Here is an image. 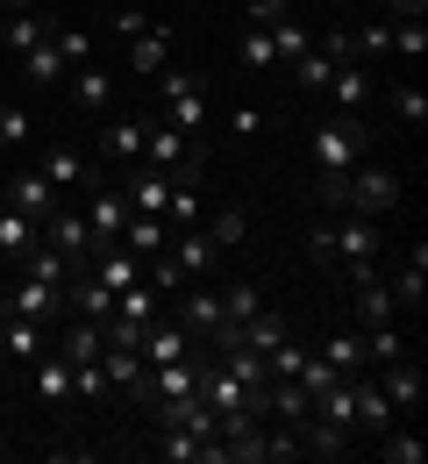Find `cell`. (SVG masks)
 Here are the masks:
<instances>
[{"label":"cell","instance_id":"30bf717a","mask_svg":"<svg viewBox=\"0 0 428 464\" xmlns=\"http://www.w3.org/2000/svg\"><path fill=\"white\" fill-rule=\"evenodd\" d=\"M86 272H93L108 293H122V286H136V279H143V257H136L128 243H108V250H93V257H86Z\"/></svg>","mask_w":428,"mask_h":464},{"label":"cell","instance_id":"ac0fdd59","mask_svg":"<svg viewBox=\"0 0 428 464\" xmlns=\"http://www.w3.org/2000/svg\"><path fill=\"white\" fill-rule=\"evenodd\" d=\"M286 336H293V329H286V314H271V307H257L250 322H236V343L257 350V357H271V350L286 343Z\"/></svg>","mask_w":428,"mask_h":464},{"label":"cell","instance_id":"e0dca14e","mask_svg":"<svg viewBox=\"0 0 428 464\" xmlns=\"http://www.w3.org/2000/svg\"><path fill=\"white\" fill-rule=\"evenodd\" d=\"M165 250H172V265H179L185 279H207V272H214V257H222V250H214V243H207L200 229H179L172 243H165Z\"/></svg>","mask_w":428,"mask_h":464},{"label":"cell","instance_id":"83f0119b","mask_svg":"<svg viewBox=\"0 0 428 464\" xmlns=\"http://www.w3.org/2000/svg\"><path fill=\"white\" fill-rule=\"evenodd\" d=\"M200 236H207L214 250H236V243L250 236V215H243V208H222V215H207V222H200Z\"/></svg>","mask_w":428,"mask_h":464},{"label":"cell","instance_id":"9a60e30c","mask_svg":"<svg viewBox=\"0 0 428 464\" xmlns=\"http://www.w3.org/2000/svg\"><path fill=\"white\" fill-rule=\"evenodd\" d=\"M172 64V29L157 22V29H143V36H128V72H143V79H157Z\"/></svg>","mask_w":428,"mask_h":464},{"label":"cell","instance_id":"ba28073f","mask_svg":"<svg viewBox=\"0 0 428 464\" xmlns=\"http://www.w3.org/2000/svg\"><path fill=\"white\" fill-rule=\"evenodd\" d=\"M43 243L64 250L71 265H86V257H93V229H86V215H79V208H58V215L43 222Z\"/></svg>","mask_w":428,"mask_h":464},{"label":"cell","instance_id":"603a6c76","mask_svg":"<svg viewBox=\"0 0 428 464\" xmlns=\"http://www.w3.org/2000/svg\"><path fill=\"white\" fill-rule=\"evenodd\" d=\"M64 72H71V64H64V51H58V36H43V44H36V51H22V79H29V86H58Z\"/></svg>","mask_w":428,"mask_h":464},{"label":"cell","instance_id":"c3c4849f","mask_svg":"<svg viewBox=\"0 0 428 464\" xmlns=\"http://www.w3.org/2000/svg\"><path fill=\"white\" fill-rule=\"evenodd\" d=\"M29 7H36V0H7V14H29Z\"/></svg>","mask_w":428,"mask_h":464},{"label":"cell","instance_id":"74e56055","mask_svg":"<svg viewBox=\"0 0 428 464\" xmlns=\"http://www.w3.org/2000/svg\"><path fill=\"white\" fill-rule=\"evenodd\" d=\"M393 51L400 58H428V22H393Z\"/></svg>","mask_w":428,"mask_h":464},{"label":"cell","instance_id":"7c38bea8","mask_svg":"<svg viewBox=\"0 0 428 464\" xmlns=\"http://www.w3.org/2000/svg\"><path fill=\"white\" fill-rule=\"evenodd\" d=\"M350 393H357V429H371V436H378V429H393V421H400V407L385 401V386H378L371 372H357V379H350Z\"/></svg>","mask_w":428,"mask_h":464},{"label":"cell","instance_id":"52a82bcc","mask_svg":"<svg viewBox=\"0 0 428 464\" xmlns=\"http://www.w3.org/2000/svg\"><path fill=\"white\" fill-rule=\"evenodd\" d=\"M7 208H22L29 222H51L64 200H58V186H51L43 172H14V179H7Z\"/></svg>","mask_w":428,"mask_h":464},{"label":"cell","instance_id":"4fadbf2b","mask_svg":"<svg viewBox=\"0 0 428 464\" xmlns=\"http://www.w3.org/2000/svg\"><path fill=\"white\" fill-rule=\"evenodd\" d=\"M0 350H7L14 364H29V357L51 350V329H43V322H22V314H0Z\"/></svg>","mask_w":428,"mask_h":464},{"label":"cell","instance_id":"9c48e42d","mask_svg":"<svg viewBox=\"0 0 428 464\" xmlns=\"http://www.w3.org/2000/svg\"><path fill=\"white\" fill-rule=\"evenodd\" d=\"M371 379L385 386V401H393V407H422V393H428V379H422V364H414V357H385Z\"/></svg>","mask_w":428,"mask_h":464},{"label":"cell","instance_id":"ffe728a7","mask_svg":"<svg viewBox=\"0 0 428 464\" xmlns=\"http://www.w3.org/2000/svg\"><path fill=\"white\" fill-rule=\"evenodd\" d=\"M122 243L136 250V257H157V250L172 243V222H165V215H136V208H128V222H122Z\"/></svg>","mask_w":428,"mask_h":464},{"label":"cell","instance_id":"2e32d148","mask_svg":"<svg viewBox=\"0 0 428 464\" xmlns=\"http://www.w3.org/2000/svg\"><path fill=\"white\" fill-rule=\"evenodd\" d=\"M29 386H36V401H64L71 393V364H64L58 343L43 350V357H29Z\"/></svg>","mask_w":428,"mask_h":464},{"label":"cell","instance_id":"7a4b0ae2","mask_svg":"<svg viewBox=\"0 0 428 464\" xmlns=\"http://www.w3.org/2000/svg\"><path fill=\"white\" fill-rule=\"evenodd\" d=\"M321 200L343 208V215H393V208H400V172H385V165H350L336 186H321Z\"/></svg>","mask_w":428,"mask_h":464},{"label":"cell","instance_id":"d6a6232c","mask_svg":"<svg viewBox=\"0 0 428 464\" xmlns=\"http://www.w3.org/2000/svg\"><path fill=\"white\" fill-rule=\"evenodd\" d=\"M422 279H428V250L422 243H414V257H407V272H400V286H393V300H400V307H422Z\"/></svg>","mask_w":428,"mask_h":464},{"label":"cell","instance_id":"7bdbcfd3","mask_svg":"<svg viewBox=\"0 0 428 464\" xmlns=\"http://www.w3.org/2000/svg\"><path fill=\"white\" fill-rule=\"evenodd\" d=\"M243 14H250V29H264V22L286 14V0H243Z\"/></svg>","mask_w":428,"mask_h":464},{"label":"cell","instance_id":"e575fe53","mask_svg":"<svg viewBox=\"0 0 428 464\" xmlns=\"http://www.w3.org/2000/svg\"><path fill=\"white\" fill-rule=\"evenodd\" d=\"M293 379H300V386H307V401H314V393H328V386H336L343 372H336V364H328L321 350H307V357H300V372H293Z\"/></svg>","mask_w":428,"mask_h":464},{"label":"cell","instance_id":"5bb4252c","mask_svg":"<svg viewBox=\"0 0 428 464\" xmlns=\"http://www.w3.org/2000/svg\"><path fill=\"white\" fill-rule=\"evenodd\" d=\"M350 436H357V429L307 414V421H300V458H343V450H350Z\"/></svg>","mask_w":428,"mask_h":464},{"label":"cell","instance_id":"836d02e7","mask_svg":"<svg viewBox=\"0 0 428 464\" xmlns=\"http://www.w3.org/2000/svg\"><path fill=\"white\" fill-rule=\"evenodd\" d=\"M357 307H365V322H400V300L385 293V279H365V286H357Z\"/></svg>","mask_w":428,"mask_h":464},{"label":"cell","instance_id":"8d00e7d4","mask_svg":"<svg viewBox=\"0 0 428 464\" xmlns=\"http://www.w3.org/2000/svg\"><path fill=\"white\" fill-rule=\"evenodd\" d=\"M36 136V115H22V108H0V150H22Z\"/></svg>","mask_w":428,"mask_h":464},{"label":"cell","instance_id":"f6af8a7d","mask_svg":"<svg viewBox=\"0 0 428 464\" xmlns=\"http://www.w3.org/2000/svg\"><path fill=\"white\" fill-rule=\"evenodd\" d=\"M378 7H385V14H400V22H422V14H428V0H378Z\"/></svg>","mask_w":428,"mask_h":464},{"label":"cell","instance_id":"5b68a950","mask_svg":"<svg viewBox=\"0 0 428 464\" xmlns=\"http://www.w3.org/2000/svg\"><path fill=\"white\" fill-rule=\"evenodd\" d=\"M79 215H86V229H93V250H108V243H122V222H128V193H122V186H93Z\"/></svg>","mask_w":428,"mask_h":464},{"label":"cell","instance_id":"8992f818","mask_svg":"<svg viewBox=\"0 0 428 464\" xmlns=\"http://www.w3.org/2000/svg\"><path fill=\"white\" fill-rule=\"evenodd\" d=\"M7 314H22V322H43V329H58V322H64V286H51V279H29V272H22V286L7 293Z\"/></svg>","mask_w":428,"mask_h":464},{"label":"cell","instance_id":"484cf974","mask_svg":"<svg viewBox=\"0 0 428 464\" xmlns=\"http://www.w3.org/2000/svg\"><path fill=\"white\" fill-rule=\"evenodd\" d=\"M22 272H29V279H51V286H64V279H71V272H79V265H71V257H64V250H51V243H43V236H36V250H29V257H22Z\"/></svg>","mask_w":428,"mask_h":464},{"label":"cell","instance_id":"f35d334b","mask_svg":"<svg viewBox=\"0 0 428 464\" xmlns=\"http://www.w3.org/2000/svg\"><path fill=\"white\" fill-rule=\"evenodd\" d=\"M257 307H264V300H257V286H229V293H222V314H229V329H236V322H250Z\"/></svg>","mask_w":428,"mask_h":464},{"label":"cell","instance_id":"7402d4cb","mask_svg":"<svg viewBox=\"0 0 428 464\" xmlns=\"http://www.w3.org/2000/svg\"><path fill=\"white\" fill-rule=\"evenodd\" d=\"M71 101H79L86 115H100V108L115 101V72H108V64H79V79H71Z\"/></svg>","mask_w":428,"mask_h":464},{"label":"cell","instance_id":"f1b7e54d","mask_svg":"<svg viewBox=\"0 0 428 464\" xmlns=\"http://www.w3.org/2000/svg\"><path fill=\"white\" fill-rule=\"evenodd\" d=\"M143 129L150 121H108V158L115 165H143Z\"/></svg>","mask_w":428,"mask_h":464},{"label":"cell","instance_id":"277c9868","mask_svg":"<svg viewBox=\"0 0 428 464\" xmlns=\"http://www.w3.org/2000/svg\"><path fill=\"white\" fill-rule=\"evenodd\" d=\"M143 165H157V172L172 179H193L207 158H200V136H185V129H172V121H157V129H143Z\"/></svg>","mask_w":428,"mask_h":464},{"label":"cell","instance_id":"6da1fadb","mask_svg":"<svg viewBox=\"0 0 428 464\" xmlns=\"http://www.w3.org/2000/svg\"><path fill=\"white\" fill-rule=\"evenodd\" d=\"M307 165H314L321 186H336L350 165H365V121L343 115V108H336V115H321V121H314V136H307Z\"/></svg>","mask_w":428,"mask_h":464},{"label":"cell","instance_id":"b9f144b4","mask_svg":"<svg viewBox=\"0 0 428 464\" xmlns=\"http://www.w3.org/2000/svg\"><path fill=\"white\" fill-rule=\"evenodd\" d=\"M58 51H64V64H86L93 58V36L86 29H58Z\"/></svg>","mask_w":428,"mask_h":464},{"label":"cell","instance_id":"4dcf8cb0","mask_svg":"<svg viewBox=\"0 0 428 464\" xmlns=\"http://www.w3.org/2000/svg\"><path fill=\"white\" fill-rule=\"evenodd\" d=\"M378 458H385V464H422L428 443L414 436V429H378Z\"/></svg>","mask_w":428,"mask_h":464},{"label":"cell","instance_id":"3957f363","mask_svg":"<svg viewBox=\"0 0 428 464\" xmlns=\"http://www.w3.org/2000/svg\"><path fill=\"white\" fill-rule=\"evenodd\" d=\"M328 257H343L350 265V286H365L378 279V229H371V215H343V222H328Z\"/></svg>","mask_w":428,"mask_h":464},{"label":"cell","instance_id":"f546056e","mask_svg":"<svg viewBox=\"0 0 428 464\" xmlns=\"http://www.w3.org/2000/svg\"><path fill=\"white\" fill-rule=\"evenodd\" d=\"M314 414H321V421H343V429H357V393H350V379H336L328 393H314Z\"/></svg>","mask_w":428,"mask_h":464},{"label":"cell","instance_id":"44dd1931","mask_svg":"<svg viewBox=\"0 0 428 464\" xmlns=\"http://www.w3.org/2000/svg\"><path fill=\"white\" fill-rule=\"evenodd\" d=\"M36 236H43V222H29L22 208H7V200H0V257H29V250H36Z\"/></svg>","mask_w":428,"mask_h":464},{"label":"cell","instance_id":"ab89813d","mask_svg":"<svg viewBox=\"0 0 428 464\" xmlns=\"http://www.w3.org/2000/svg\"><path fill=\"white\" fill-rule=\"evenodd\" d=\"M243 64H250V72L279 64V51H271V29H243Z\"/></svg>","mask_w":428,"mask_h":464},{"label":"cell","instance_id":"7dc6e473","mask_svg":"<svg viewBox=\"0 0 428 464\" xmlns=\"http://www.w3.org/2000/svg\"><path fill=\"white\" fill-rule=\"evenodd\" d=\"M115 29H122V44H128V36H143V29H157V22H150V14H128V7H122V14H115Z\"/></svg>","mask_w":428,"mask_h":464},{"label":"cell","instance_id":"60d3db41","mask_svg":"<svg viewBox=\"0 0 428 464\" xmlns=\"http://www.w3.org/2000/svg\"><path fill=\"white\" fill-rule=\"evenodd\" d=\"M393 115L422 129V121H428V93H422V86H400V93H393Z\"/></svg>","mask_w":428,"mask_h":464},{"label":"cell","instance_id":"bcb514c9","mask_svg":"<svg viewBox=\"0 0 428 464\" xmlns=\"http://www.w3.org/2000/svg\"><path fill=\"white\" fill-rule=\"evenodd\" d=\"M357 44H365V51H393V22H371Z\"/></svg>","mask_w":428,"mask_h":464},{"label":"cell","instance_id":"d4e9b609","mask_svg":"<svg viewBox=\"0 0 428 464\" xmlns=\"http://www.w3.org/2000/svg\"><path fill=\"white\" fill-rule=\"evenodd\" d=\"M165 222H172V229H200V222H207V200L193 193V179H172V200H165Z\"/></svg>","mask_w":428,"mask_h":464},{"label":"cell","instance_id":"4316f807","mask_svg":"<svg viewBox=\"0 0 428 464\" xmlns=\"http://www.w3.org/2000/svg\"><path fill=\"white\" fill-rule=\"evenodd\" d=\"M321 357L343 372V379H357V372H371V357H365V336H321Z\"/></svg>","mask_w":428,"mask_h":464},{"label":"cell","instance_id":"d590c367","mask_svg":"<svg viewBox=\"0 0 428 464\" xmlns=\"http://www.w3.org/2000/svg\"><path fill=\"white\" fill-rule=\"evenodd\" d=\"M0 36H7V51H14V58H22V51H36V44H43V36H51V29H43V22H36V14H7V29H0Z\"/></svg>","mask_w":428,"mask_h":464},{"label":"cell","instance_id":"ee69618b","mask_svg":"<svg viewBox=\"0 0 428 464\" xmlns=\"http://www.w3.org/2000/svg\"><path fill=\"white\" fill-rule=\"evenodd\" d=\"M229 129H236V136H257V129H264V108H236V115H229Z\"/></svg>","mask_w":428,"mask_h":464},{"label":"cell","instance_id":"d6986e66","mask_svg":"<svg viewBox=\"0 0 428 464\" xmlns=\"http://www.w3.org/2000/svg\"><path fill=\"white\" fill-rule=\"evenodd\" d=\"M343 115H365V101H371V79H365V64H336L328 72V86H321Z\"/></svg>","mask_w":428,"mask_h":464},{"label":"cell","instance_id":"1f68e13d","mask_svg":"<svg viewBox=\"0 0 428 464\" xmlns=\"http://www.w3.org/2000/svg\"><path fill=\"white\" fill-rule=\"evenodd\" d=\"M264 29H271V51H279V58H307V51H314V36H307L293 14H279V22H264Z\"/></svg>","mask_w":428,"mask_h":464},{"label":"cell","instance_id":"8fae6325","mask_svg":"<svg viewBox=\"0 0 428 464\" xmlns=\"http://www.w3.org/2000/svg\"><path fill=\"white\" fill-rule=\"evenodd\" d=\"M179 329L193 336V343H207V336H222L229 329V314H222V293H185V314H179Z\"/></svg>","mask_w":428,"mask_h":464},{"label":"cell","instance_id":"cb8c5ba5","mask_svg":"<svg viewBox=\"0 0 428 464\" xmlns=\"http://www.w3.org/2000/svg\"><path fill=\"white\" fill-rule=\"evenodd\" d=\"M36 172L51 179V186H58V193H71V186H86V158H79V150H71V143H58V150H43V165H36Z\"/></svg>","mask_w":428,"mask_h":464}]
</instances>
